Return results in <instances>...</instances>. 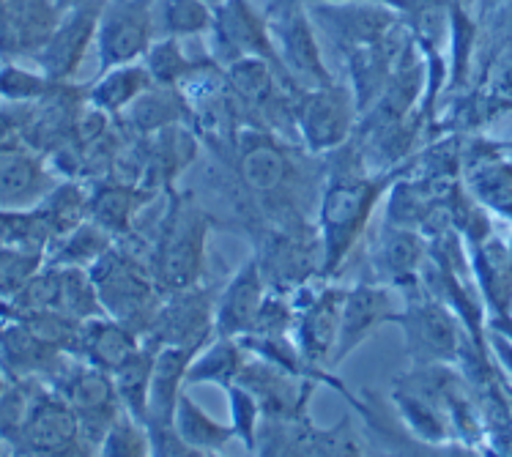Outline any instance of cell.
Returning a JSON list of instances; mask_svg holds the SVG:
<instances>
[{
	"label": "cell",
	"mask_w": 512,
	"mask_h": 457,
	"mask_svg": "<svg viewBox=\"0 0 512 457\" xmlns=\"http://www.w3.org/2000/svg\"><path fill=\"white\" fill-rule=\"evenodd\" d=\"M261 214V225L315 219L326 181V156L261 126H241L220 156ZM258 225V228H261ZM255 228V230H258Z\"/></svg>",
	"instance_id": "1"
},
{
	"label": "cell",
	"mask_w": 512,
	"mask_h": 457,
	"mask_svg": "<svg viewBox=\"0 0 512 457\" xmlns=\"http://www.w3.org/2000/svg\"><path fill=\"white\" fill-rule=\"evenodd\" d=\"M326 156V181L315 225L324 244V280H337L345 260L370 228L373 211L400 176H406L408 159L395 170H373L354 137Z\"/></svg>",
	"instance_id": "2"
},
{
	"label": "cell",
	"mask_w": 512,
	"mask_h": 457,
	"mask_svg": "<svg viewBox=\"0 0 512 457\" xmlns=\"http://www.w3.org/2000/svg\"><path fill=\"white\" fill-rule=\"evenodd\" d=\"M214 225V214L192 189L181 192L173 187L165 192V211L148 244V266L162 296L187 291L203 282L206 247Z\"/></svg>",
	"instance_id": "3"
},
{
	"label": "cell",
	"mask_w": 512,
	"mask_h": 457,
	"mask_svg": "<svg viewBox=\"0 0 512 457\" xmlns=\"http://www.w3.org/2000/svg\"><path fill=\"white\" fill-rule=\"evenodd\" d=\"M143 252L146 250L132 244V239H115L113 247L88 269L107 315L132 329L140 340L151 329L165 299Z\"/></svg>",
	"instance_id": "4"
},
{
	"label": "cell",
	"mask_w": 512,
	"mask_h": 457,
	"mask_svg": "<svg viewBox=\"0 0 512 457\" xmlns=\"http://www.w3.org/2000/svg\"><path fill=\"white\" fill-rule=\"evenodd\" d=\"M252 241L269 291L291 296L307 282L324 280V244L315 219L261 225Z\"/></svg>",
	"instance_id": "5"
},
{
	"label": "cell",
	"mask_w": 512,
	"mask_h": 457,
	"mask_svg": "<svg viewBox=\"0 0 512 457\" xmlns=\"http://www.w3.org/2000/svg\"><path fill=\"white\" fill-rule=\"evenodd\" d=\"M403 296H406V304L389 318V323H395L403 332L411 364L458 362L466 332L455 310L447 302H441L439 296L425 291V285Z\"/></svg>",
	"instance_id": "6"
},
{
	"label": "cell",
	"mask_w": 512,
	"mask_h": 457,
	"mask_svg": "<svg viewBox=\"0 0 512 457\" xmlns=\"http://www.w3.org/2000/svg\"><path fill=\"white\" fill-rule=\"evenodd\" d=\"M365 436H359L351 416L335 427H318L310 411L296 416H263L255 433V455H367Z\"/></svg>",
	"instance_id": "7"
},
{
	"label": "cell",
	"mask_w": 512,
	"mask_h": 457,
	"mask_svg": "<svg viewBox=\"0 0 512 457\" xmlns=\"http://www.w3.org/2000/svg\"><path fill=\"white\" fill-rule=\"evenodd\" d=\"M50 386L74 408L77 422H80V436L88 449L99 455V444L105 441L115 416L124 408L115 392L113 375L74 356L72 364H63L61 373L55 375Z\"/></svg>",
	"instance_id": "8"
},
{
	"label": "cell",
	"mask_w": 512,
	"mask_h": 457,
	"mask_svg": "<svg viewBox=\"0 0 512 457\" xmlns=\"http://www.w3.org/2000/svg\"><path fill=\"white\" fill-rule=\"evenodd\" d=\"M345 285L335 280L307 282L291 293L293 318L291 337L299 345V351L307 356V362L315 367H332L337 334H340V310H343Z\"/></svg>",
	"instance_id": "9"
},
{
	"label": "cell",
	"mask_w": 512,
	"mask_h": 457,
	"mask_svg": "<svg viewBox=\"0 0 512 457\" xmlns=\"http://www.w3.org/2000/svg\"><path fill=\"white\" fill-rule=\"evenodd\" d=\"M293 121L299 143L307 151L321 156L332 154L354 137L359 124L354 91H345L337 83L302 91L293 107Z\"/></svg>",
	"instance_id": "10"
},
{
	"label": "cell",
	"mask_w": 512,
	"mask_h": 457,
	"mask_svg": "<svg viewBox=\"0 0 512 457\" xmlns=\"http://www.w3.org/2000/svg\"><path fill=\"white\" fill-rule=\"evenodd\" d=\"M269 31H272L277 58L283 63V72L291 77L296 88L313 91V88L335 85L332 74L326 72L324 61H321L313 25L307 20L299 0L272 3Z\"/></svg>",
	"instance_id": "11"
},
{
	"label": "cell",
	"mask_w": 512,
	"mask_h": 457,
	"mask_svg": "<svg viewBox=\"0 0 512 457\" xmlns=\"http://www.w3.org/2000/svg\"><path fill=\"white\" fill-rule=\"evenodd\" d=\"M217 296L220 293L203 282L187 291L165 293L157 318L151 323V329L143 334V343L154 345V348L178 345V348L200 351L211 337H217L214 332Z\"/></svg>",
	"instance_id": "12"
},
{
	"label": "cell",
	"mask_w": 512,
	"mask_h": 457,
	"mask_svg": "<svg viewBox=\"0 0 512 457\" xmlns=\"http://www.w3.org/2000/svg\"><path fill=\"white\" fill-rule=\"evenodd\" d=\"M430 239L422 230L381 222V228L367 239V269L370 282H381L400 293L422 285V269L428 263Z\"/></svg>",
	"instance_id": "13"
},
{
	"label": "cell",
	"mask_w": 512,
	"mask_h": 457,
	"mask_svg": "<svg viewBox=\"0 0 512 457\" xmlns=\"http://www.w3.org/2000/svg\"><path fill=\"white\" fill-rule=\"evenodd\" d=\"M14 455H94L80 436V422L74 408L63 400L53 386L42 384L33 400L31 414L22 430Z\"/></svg>",
	"instance_id": "14"
},
{
	"label": "cell",
	"mask_w": 512,
	"mask_h": 457,
	"mask_svg": "<svg viewBox=\"0 0 512 457\" xmlns=\"http://www.w3.org/2000/svg\"><path fill=\"white\" fill-rule=\"evenodd\" d=\"M154 3L157 0H110L99 14V58L102 69L135 63L146 55L154 36Z\"/></svg>",
	"instance_id": "15"
},
{
	"label": "cell",
	"mask_w": 512,
	"mask_h": 457,
	"mask_svg": "<svg viewBox=\"0 0 512 457\" xmlns=\"http://www.w3.org/2000/svg\"><path fill=\"white\" fill-rule=\"evenodd\" d=\"M211 33H214L217 58H222L228 66L241 61V58H263L291 83V77L283 72V63L277 58L269 25L252 11L247 0H225L220 9L214 11Z\"/></svg>",
	"instance_id": "16"
},
{
	"label": "cell",
	"mask_w": 512,
	"mask_h": 457,
	"mask_svg": "<svg viewBox=\"0 0 512 457\" xmlns=\"http://www.w3.org/2000/svg\"><path fill=\"white\" fill-rule=\"evenodd\" d=\"M315 14L321 28L348 52L387 42L398 28L395 9L378 0H326L315 3Z\"/></svg>",
	"instance_id": "17"
},
{
	"label": "cell",
	"mask_w": 512,
	"mask_h": 457,
	"mask_svg": "<svg viewBox=\"0 0 512 457\" xmlns=\"http://www.w3.org/2000/svg\"><path fill=\"white\" fill-rule=\"evenodd\" d=\"M398 299L395 288L381 285V282H356L345 288L343 310H340V334H337L335 356L332 367L351 356L370 337L373 329L381 323H389V318L398 312Z\"/></svg>",
	"instance_id": "18"
},
{
	"label": "cell",
	"mask_w": 512,
	"mask_h": 457,
	"mask_svg": "<svg viewBox=\"0 0 512 457\" xmlns=\"http://www.w3.org/2000/svg\"><path fill=\"white\" fill-rule=\"evenodd\" d=\"M236 384L250 389L263 416H296L310 411V397L318 386L315 381L296 378L283 367L255 354L247 356Z\"/></svg>",
	"instance_id": "19"
},
{
	"label": "cell",
	"mask_w": 512,
	"mask_h": 457,
	"mask_svg": "<svg viewBox=\"0 0 512 457\" xmlns=\"http://www.w3.org/2000/svg\"><path fill=\"white\" fill-rule=\"evenodd\" d=\"M269 293V285L263 280L258 258L252 255L239 266V271L230 277V282L217 296L214 310V332L220 337H244L252 332L258 321V312L263 299Z\"/></svg>",
	"instance_id": "20"
},
{
	"label": "cell",
	"mask_w": 512,
	"mask_h": 457,
	"mask_svg": "<svg viewBox=\"0 0 512 457\" xmlns=\"http://www.w3.org/2000/svg\"><path fill=\"white\" fill-rule=\"evenodd\" d=\"M58 187L53 167L31 151H0V211H31Z\"/></svg>",
	"instance_id": "21"
},
{
	"label": "cell",
	"mask_w": 512,
	"mask_h": 457,
	"mask_svg": "<svg viewBox=\"0 0 512 457\" xmlns=\"http://www.w3.org/2000/svg\"><path fill=\"white\" fill-rule=\"evenodd\" d=\"M159 195V189L140 187V184H126V181H102L99 187L91 189V206L88 219H94L99 228H105L113 239H129L135 233L140 214L146 211Z\"/></svg>",
	"instance_id": "22"
},
{
	"label": "cell",
	"mask_w": 512,
	"mask_h": 457,
	"mask_svg": "<svg viewBox=\"0 0 512 457\" xmlns=\"http://www.w3.org/2000/svg\"><path fill=\"white\" fill-rule=\"evenodd\" d=\"M99 14H102V6L88 0V3H80V9L74 11L69 20L55 28L50 42L39 50V61L47 72V80L61 83L80 66L85 47L91 44L99 28Z\"/></svg>",
	"instance_id": "23"
},
{
	"label": "cell",
	"mask_w": 512,
	"mask_h": 457,
	"mask_svg": "<svg viewBox=\"0 0 512 457\" xmlns=\"http://www.w3.org/2000/svg\"><path fill=\"white\" fill-rule=\"evenodd\" d=\"M58 28L53 0H6L0 6V47L39 52Z\"/></svg>",
	"instance_id": "24"
},
{
	"label": "cell",
	"mask_w": 512,
	"mask_h": 457,
	"mask_svg": "<svg viewBox=\"0 0 512 457\" xmlns=\"http://www.w3.org/2000/svg\"><path fill=\"white\" fill-rule=\"evenodd\" d=\"M195 354H198V351L178 348V345H162V348H157L154 373H151V389H148V430L173 425L178 397H181L184 386H187V370Z\"/></svg>",
	"instance_id": "25"
},
{
	"label": "cell",
	"mask_w": 512,
	"mask_h": 457,
	"mask_svg": "<svg viewBox=\"0 0 512 457\" xmlns=\"http://www.w3.org/2000/svg\"><path fill=\"white\" fill-rule=\"evenodd\" d=\"M126 132H132L135 137L154 135L159 129L173 124H189L192 113H189V104L184 94L178 88L170 85H151L146 94L137 96L135 102L126 107L121 113Z\"/></svg>",
	"instance_id": "26"
},
{
	"label": "cell",
	"mask_w": 512,
	"mask_h": 457,
	"mask_svg": "<svg viewBox=\"0 0 512 457\" xmlns=\"http://www.w3.org/2000/svg\"><path fill=\"white\" fill-rule=\"evenodd\" d=\"M143 340L132 329H126L124 323L113 321L110 315L83 321L80 332V359L94 364L99 370L113 373L121 364L135 354Z\"/></svg>",
	"instance_id": "27"
},
{
	"label": "cell",
	"mask_w": 512,
	"mask_h": 457,
	"mask_svg": "<svg viewBox=\"0 0 512 457\" xmlns=\"http://www.w3.org/2000/svg\"><path fill=\"white\" fill-rule=\"evenodd\" d=\"M247 356H250V351L241 345L239 337H220L217 334L192 356L187 370V386L214 384L225 392L230 384H236Z\"/></svg>",
	"instance_id": "28"
},
{
	"label": "cell",
	"mask_w": 512,
	"mask_h": 457,
	"mask_svg": "<svg viewBox=\"0 0 512 457\" xmlns=\"http://www.w3.org/2000/svg\"><path fill=\"white\" fill-rule=\"evenodd\" d=\"M474 247V271L485 299L496 315H512V250L496 239H485Z\"/></svg>",
	"instance_id": "29"
},
{
	"label": "cell",
	"mask_w": 512,
	"mask_h": 457,
	"mask_svg": "<svg viewBox=\"0 0 512 457\" xmlns=\"http://www.w3.org/2000/svg\"><path fill=\"white\" fill-rule=\"evenodd\" d=\"M173 425H176L178 436L184 438L198 455H220L222 449L236 438L233 425H222L217 419H211L187 392H181L178 397Z\"/></svg>",
	"instance_id": "30"
},
{
	"label": "cell",
	"mask_w": 512,
	"mask_h": 457,
	"mask_svg": "<svg viewBox=\"0 0 512 457\" xmlns=\"http://www.w3.org/2000/svg\"><path fill=\"white\" fill-rule=\"evenodd\" d=\"M151 85L154 80L146 66L126 63V66L107 69L105 77H99V83L88 88V102L110 115H121L137 96L146 94Z\"/></svg>",
	"instance_id": "31"
},
{
	"label": "cell",
	"mask_w": 512,
	"mask_h": 457,
	"mask_svg": "<svg viewBox=\"0 0 512 457\" xmlns=\"http://www.w3.org/2000/svg\"><path fill=\"white\" fill-rule=\"evenodd\" d=\"M154 359H157V348L143 343L135 354L129 356L118 370H113V384L118 392L121 406L140 422H146L148 408V389H151V373H154Z\"/></svg>",
	"instance_id": "32"
},
{
	"label": "cell",
	"mask_w": 512,
	"mask_h": 457,
	"mask_svg": "<svg viewBox=\"0 0 512 457\" xmlns=\"http://www.w3.org/2000/svg\"><path fill=\"white\" fill-rule=\"evenodd\" d=\"M469 187L482 206L512 219V162L477 156L469 165Z\"/></svg>",
	"instance_id": "33"
},
{
	"label": "cell",
	"mask_w": 512,
	"mask_h": 457,
	"mask_svg": "<svg viewBox=\"0 0 512 457\" xmlns=\"http://www.w3.org/2000/svg\"><path fill=\"white\" fill-rule=\"evenodd\" d=\"M88 206H91V192L80 184H74V181H66V184H58L36 208L53 233V241H58L83 225L88 219Z\"/></svg>",
	"instance_id": "34"
},
{
	"label": "cell",
	"mask_w": 512,
	"mask_h": 457,
	"mask_svg": "<svg viewBox=\"0 0 512 457\" xmlns=\"http://www.w3.org/2000/svg\"><path fill=\"white\" fill-rule=\"evenodd\" d=\"M113 244L115 239L105 228H99L94 219H85L80 228H74L72 233H66L63 239L53 241V244L47 247V252H53L50 263L91 269L96 260L102 258Z\"/></svg>",
	"instance_id": "35"
},
{
	"label": "cell",
	"mask_w": 512,
	"mask_h": 457,
	"mask_svg": "<svg viewBox=\"0 0 512 457\" xmlns=\"http://www.w3.org/2000/svg\"><path fill=\"white\" fill-rule=\"evenodd\" d=\"M42 384V378H17L0 392V441H6L11 449L20 444L22 430Z\"/></svg>",
	"instance_id": "36"
},
{
	"label": "cell",
	"mask_w": 512,
	"mask_h": 457,
	"mask_svg": "<svg viewBox=\"0 0 512 457\" xmlns=\"http://www.w3.org/2000/svg\"><path fill=\"white\" fill-rule=\"evenodd\" d=\"M61 312L77 321L107 315L91 271L83 266H61Z\"/></svg>",
	"instance_id": "37"
},
{
	"label": "cell",
	"mask_w": 512,
	"mask_h": 457,
	"mask_svg": "<svg viewBox=\"0 0 512 457\" xmlns=\"http://www.w3.org/2000/svg\"><path fill=\"white\" fill-rule=\"evenodd\" d=\"M214 14L203 0H159L154 9V28H162L165 36H189V33L211 31Z\"/></svg>",
	"instance_id": "38"
},
{
	"label": "cell",
	"mask_w": 512,
	"mask_h": 457,
	"mask_svg": "<svg viewBox=\"0 0 512 457\" xmlns=\"http://www.w3.org/2000/svg\"><path fill=\"white\" fill-rule=\"evenodd\" d=\"M203 63L189 61L176 36H168L162 42L151 44L146 52V69L151 74V80L157 85H170V88H178L189 74L198 72Z\"/></svg>",
	"instance_id": "39"
},
{
	"label": "cell",
	"mask_w": 512,
	"mask_h": 457,
	"mask_svg": "<svg viewBox=\"0 0 512 457\" xmlns=\"http://www.w3.org/2000/svg\"><path fill=\"white\" fill-rule=\"evenodd\" d=\"M99 455L105 457H146L151 455V438H148L146 422H140L126 408L115 416V422L107 430L105 441L99 444Z\"/></svg>",
	"instance_id": "40"
},
{
	"label": "cell",
	"mask_w": 512,
	"mask_h": 457,
	"mask_svg": "<svg viewBox=\"0 0 512 457\" xmlns=\"http://www.w3.org/2000/svg\"><path fill=\"white\" fill-rule=\"evenodd\" d=\"M44 266V252L0 247V299H11Z\"/></svg>",
	"instance_id": "41"
},
{
	"label": "cell",
	"mask_w": 512,
	"mask_h": 457,
	"mask_svg": "<svg viewBox=\"0 0 512 457\" xmlns=\"http://www.w3.org/2000/svg\"><path fill=\"white\" fill-rule=\"evenodd\" d=\"M230 403V425L236 430V438L247 452H255V433H258V422H261V406L252 397L250 389L241 384H230L225 389Z\"/></svg>",
	"instance_id": "42"
},
{
	"label": "cell",
	"mask_w": 512,
	"mask_h": 457,
	"mask_svg": "<svg viewBox=\"0 0 512 457\" xmlns=\"http://www.w3.org/2000/svg\"><path fill=\"white\" fill-rule=\"evenodd\" d=\"M47 88H50V83L44 77L22 72L14 66L0 72V96L9 102H36L47 94Z\"/></svg>",
	"instance_id": "43"
},
{
	"label": "cell",
	"mask_w": 512,
	"mask_h": 457,
	"mask_svg": "<svg viewBox=\"0 0 512 457\" xmlns=\"http://www.w3.org/2000/svg\"><path fill=\"white\" fill-rule=\"evenodd\" d=\"M491 326H493V332L502 334L504 340H510L512 343V315H496Z\"/></svg>",
	"instance_id": "44"
},
{
	"label": "cell",
	"mask_w": 512,
	"mask_h": 457,
	"mask_svg": "<svg viewBox=\"0 0 512 457\" xmlns=\"http://www.w3.org/2000/svg\"><path fill=\"white\" fill-rule=\"evenodd\" d=\"M6 378H9V375L3 373V367H0V392H3L6 386H9V381H6Z\"/></svg>",
	"instance_id": "45"
},
{
	"label": "cell",
	"mask_w": 512,
	"mask_h": 457,
	"mask_svg": "<svg viewBox=\"0 0 512 457\" xmlns=\"http://www.w3.org/2000/svg\"><path fill=\"white\" fill-rule=\"evenodd\" d=\"M272 3H285V0H272ZM299 3H304V0H299Z\"/></svg>",
	"instance_id": "46"
}]
</instances>
